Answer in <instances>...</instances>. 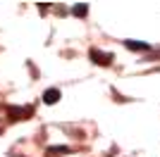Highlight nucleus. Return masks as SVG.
Returning <instances> with one entry per match:
<instances>
[{"mask_svg":"<svg viewBox=\"0 0 160 157\" xmlns=\"http://www.w3.org/2000/svg\"><path fill=\"white\" fill-rule=\"evenodd\" d=\"M124 45H127L129 50H151L148 43H139V40H124Z\"/></svg>","mask_w":160,"mask_h":157,"instance_id":"obj_4","label":"nucleus"},{"mask_svg":"<svg viewBox=\"0 0 160 157\" xmlns=\"http://www.w3.org/2000/svg\"><path fill=\"white\" fill-rule=\"evenodd\" d=\"M91 59H93L96 64L108 67V64H110V59H112V55H108V52H100V50H91Z\"/></svg>","mask_w":160,"mask_h":157,"instance_id":"obj_1","label":"nucleus"},{"mask_svg":"<svg viewBox=\"0 0 160 157\" xmlns=\"http://www.w3.org/2000/svg\"><path fill=\"white\" fill-rule=\"evenodd\" d=\"M7 112L12 114V119H27L24 114H31L29 107H7Z\"/></svg>","mask_w":160,"mask_h":157,"instance_id":"obj_3","label":"nucleus"},{"mask_svg":"<svg viewBox=\"0 0 160 157\" xmlns=\"http://www.w3.org/2000/svg\"><path fill=\"white\" fill-rule=\"evenodd\" d=\"M72 12L77 14V17H84V14L88 12V5H74V7H72Z\"/></svg>","mask_w":160,"mask_h":157,"instance_id":"obj_5","label":"nucleus"},{"mask_svg":"<svg viewBox=\"0 0 160 157\" xmlns=\"http://www.w3.org/2000/svg\"><path fill=\"white\" fill-rule=\"evenodd\" d=\"M58 100H60V91H58V88H48V91L43 93V102L46 105H55Z\"/></svg>","mask_w":160,"mask_h":157,"instance_id":"obj_2","label":"nucleus"},{"mask_svg":"<svg viewBox=\"0 0 160 157\" xmlns=\"http://www.w3.org/2000/svg\"><path fill=\"white\" fill-rule=\"evenodd\" d=\"M48 152H50V155H58V152H69V148H67V145H53V148H48Z\"/></svg>","mask_w":160,"mask_h":157,"instance_id":"obj_6","label":"nucleus"}]
</instances>
